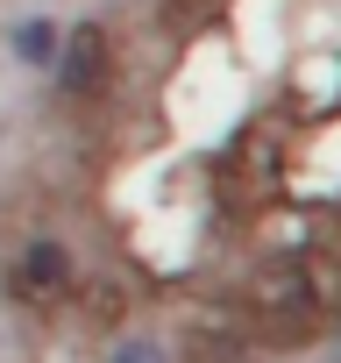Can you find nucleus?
<instances>
[{"label":"nucleus","instance_id":"1","mask_svg":"<svg viewBox=\"0 0 341 363\" xmlns=\"http://www.w3.org/2000/svg\"><path fill=\"white\" fill-rule=\"evenodd\" d=\"M242 306H249L256 335H263V342H277V349H306V335L327 320V306H320V292H313V271H306V264H291V257L256 264V271H249V285H242Z\"/></svg>","mask_w":341,"mask_h":363},{"label":"nucleus","instance_id":"2","mask_svg":"<svg viewBox=\"0 0 341 363\" xmlns=\"http://www.w3.org/2000/svg\"><path fill=\"white\" fill-rule=\"evenodd\" d=\"M114 86V36L107 22H71L57 50V93L64 100H100Z\"/></svg>","mask_w":341,"mask_h":363},{"label":"nucleus","instance_id":"3","mask_svg":"<svg viewBox=\"0 0 341 363\" xmlns=\"http://www.w3.org/2000/svg\"><path fill=\"white\" fill-rule=\"evenodd\" d=\"M71 292H79V264H71V250H64L57 235L22 242V257H15V299H22V306H64Z\"/></svg>","mask_w":341,"mask_h":363},{"label":"nucleus","instance_id":"4","mask_svg":"<svg viewBox=\"0 0 341 363\" xmlns=\"http://www.w3.org/2000/svg\"><path fill=\"white\" fill-rule=\"evenodd\" d=\"M57 50H64V36H57V22H50V15H29V22L15 29V57H22V65L57 72Z\"/></svg>","mask_w":341,"mask_h":363},{"label":"nucleus","instance_id":"5","mask_svg":"<svg viewBox=\"0 0 341 363\" xmlns=\"http://www.w3.org/2000/svg\"><path fill=\"white\" fill-rule=\"evenodd\" d=\"M71 299H79V306L100 320V328H114V320L128 313V292H121L114 278H79V292H71Z\"/></svg>","mask_w":341,"mask_h":363},{"label":"nucleus","instance_id":"6","mask_svg":"<svg viewBox=\"0 0 341 363\" xmlns=\"http://www.w3.org/2000/svg\"><path fill=\"white\" fill-rule=\"evenodd\" d=\"M107 363H170V349L149 342V335H114L107 342Z\"/></svg>","mask_w":341,"mask_h":363},{"label":"nucleus","instance_id":"7","mask_svg":"<svg viewBox=\"0 0 341 363\" xmlns=\"http://www.w3.org/2000/svg\"><path fill=\"white\" fill-rule=\"evenodd\" d=\"M185 363H235V342H221V335H192V342H185Z\"/></svg>","mask_w":341,"mask_h":363}]
</instances>
